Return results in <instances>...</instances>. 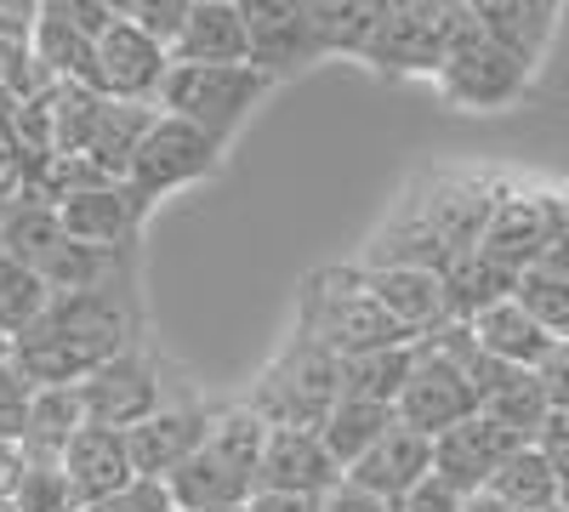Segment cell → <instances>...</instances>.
I'll return each mask as SVG.
<instances>
[{
    "instance_id": "cell-1",
    "label": "cell",
    "mask_w": 569,
    "mask_h": 512,
    "mask_svg": "<svg viewBox=\"0 0 569 512\" xmlns=\"http://www.w3.org/2000/svg\"><path fill=\"white\" fill-rule=\"evenodd\" d=\"M149 342L142 337L137 273H114L91 291H58L46 313L12 342V364L34 388H80L91 370H103L114 353Z\"/></svg>"
},
{
    "instance_id": "cell-2",
    "label": "cell",
    "mask_w": 569,
    "mask_h": 512,
    "mask_svg": "<svg viewBox=\"0 0 569 512\" xmlns=\"http://www.w3.org/2000/svg\"><path fill=\"white\" fill-rule=\"evenodd\" d=\"M467 29V0H370L359 58L382 80H433L450 40Z\"/></svg>"
},
{
    "instance_id": "cell-3",
    "label": "cell",
    "mask_w": 569,
    "mask_h": 512,
    "mask_svg": "<svg viewBox=\"0 0 569 512\" xmlns=\"http://www.w3.org/2000/svg\"><path fill=\"white\" fill-rule=\"evenodd\" d=\"M297 331L313 337L319 348H330L337 359L410 342L399 324L382 313V302L365 291V268L359 262H330V268L302 273V285H297Z\"/></svg>"
},
{
    "instance_id": "cell-4",
    "label": "cell",
    "mask_w": 569,
    "mask_h": 512,
    "mask_svg": "<svg viewBox=\"0 0 569 512\" xmlns=\"http://www.w3.org/2000/svg\"><path fill=\"white\" fill-rule=\"evenodd\" d=\"M262 444H268V422L246 404H222L217 428L206 433V444L182 461L166 479L182 512H206V506H246L257 495V468H262Z\"/></svg>"
},
{
    "instance_id": "cell-5",
    "label": "cell",
    "mask_w": 569,
    "mask_h": 512,
    "mask_svg": "<svg viewBox=\"0 0 569 512\" xmlns=\"http://www.w3.org/2000/svg\"><path fill=\"white\" fill-rule=\"evenodd\" d=\"M337 399H342V359L291 324L240 404L257 410L268 428H319Z\"/></svg>"
},
{
    "instance_id": "cell-6",
    "label": "cell",
    "mask_w": 569,
    "mask_h": 512,
    "mask_svg": "<svg viewBox=\"0 0 569 512\" xmlns=\"http://www.w3.org/2000/svg\"><path fill=\"white\" fill-rule=\"evenodd\" d=\"M0 245L12 257H23L46 285H52V297L58 291H91V285H103V279L131 268V257H109V251L80 245L63 228L58 205H40V200L0 205Z\"/></svg>"
},
{
    "instance_id": "cell-7",
    "label": "cell",
    "mask_w": 569,
    "mask_h": 512,
    "mask_svg": "<svg viewBox=\"0 0 569 512\" xmlns=\"http://www.w3.org/2000/svg\"><path fill=\"white\" fill-rule=\"evenodd\" d=\"M273 86L257 63H171L160 86V109L177 120H194L217 143H233L246 120L273 98Z\"/></svg>"
},
{
    "instance_id": "cell-8",
    "label": "cell",
    "mask_w": 569,
    "mask_h": 512,
    "mask_svg": "<svg viewBox=\"0 0 569 512\" xmlns=\"http://www.w3.org/2000/svg\"><path fill=\"white\" fill-rule=\"evenodd\" d=\"M536 74L541 69H530L525 58H512L507 46H496L479 23L467 18V29L450 40V52H445L439 74H433V91L461 114H507V109H518L536 91Z\"/></svg>"
},
{
    "instance_id": "cell-9",
    "label": "cell",
    "mask_w": 569,
    "mask_h": 512,
    "mask_svg": "<svg viewBox=\"0 0 569 512\" xmlns=\"http://www.w3.org/2000/svg\"><path fill=\"white\" fill-rule=\"evenodd\" d=\"M222 154H228V143H217L211 131H200L194 120H177V114L160 109L149 137H142L137 154H131L126 182L149 205H160L171 194H188V189H200V182H211L222 171Z\"/></svg>"
},
{
    "instance_id": "cell-10",
    "label": "cell",
    "mask_w": 569,
    "mask_h": 512,
    "mask_svg": "<svg viewBox=\"0 0 569 512\" xmlns=\"http://www.w3.org/2000/svg\"><path fill=\"white\" fill-rule=\"evenodd\" d=\"M80 399H86V422L98 428H142L154 410H166L177 393L166 382V364L154 353V342H137L126 353H114L103 370H91V377L80 382Z\"/></svg>"
},
{
    "instance_id": "cell-11",
    "label": "cell",
    "mask_w": 569,
    "mask_h": 512,
    "mask_svg": "<svg viewBox=\"0 0 569 512\" xmlns=\"http://www.w3.org/2000/svg\"><path fill=\"white\" fill-rule=\"evenodd\" d=\"M512 189V177L501 171H472V165H439V171H421L416 189L405 194L456 251H472L485 234L490 211L501 205V194Z\"/></svg>"
},
{
    "instance_id": "cell-12",
    "label": "cell",
    "mask_w": 569,
    "mask_h": 512,
    "mask_svg": "<svg viewBox=\"0 0 569 512\" xmlns=\"http://www.w3.org/2000/svg\"><path fill=\"white\" fill-rule=\"evenodd\" d=\"M393 410H399L405 428L439 439L456 422H467V415H479V388H472L467 364L456 353H445L433 337H427L416 348V370H410V382H405V393H399Z\"/></svg>"
},
{
    "instance_id": "cell-13",
    "label": "cell",
    "mask_w": 569,
    "mask_h": 512,
    "mask_svg": "<svg viewBox=\"0 0 569 512\" xmlns=\"http://www.w3.org/2000/svg\"><path fill=\"white\" fill-rule=\"evenodd\" d=\"M171 74V52L142 34L131 18L109 23L98 34V74H91V91H103L109 103H149L160 109V86Z\"/></svg>"
},
{
    "instance_id": "cell-14",
    "label": "cell",
    "mask_w": 569,
    "mask_h": 512,
    "mask_svg": "<svg viewBox=\"0 0 569 512\" xmlns=\"http://www.w3.org/2000/svg\"><path fill=\"white\" fill-rule=\"evenodd\" d=\"M217 415H222V404H211L200 393H177L142 428H131L126 444H131V461H137V479H171L182 461L206 444V433L217 428Z\"/></svg>"
},
{
    "instance_id": "cell-15",
    "label": "cell",
    "mask_w": 569,
    "mask_h": 512,
    "mask_svg": "<svg viewBox=\"0 0 569 512\" xmlns=\"http://www.w3.org/2000/svg\"><path fill=\"white\" fill-rule=\"evenodd\" d=\"M240 18L251 34V63L268 80H291V74L325 63L302 0H240Z\"/></svg>"
},
{
    "instance_id": "cell-16",
    "label": "cell",
    "mask_w": 569,
    "mask_h": 512,
    "mask_svg": "<svg viewBox=\"0 0 569 512\" xmlns=\"http://www.w3.org/2000/svg\"><path fill=\"white\" fill-rule=\"evenodd\" d=\"M342 461L325 450L319 428H268L262 468H257V495H330L342 490Z\"/></svg>"
},
{
    "instance_id": "cell-17",
    "label": "cell",
    "mask_w": 569,
    "mask_h": 512,
    "mask_svg": "<svg viewBox=\"0 0 569 512\" xmlns=\"http://www.w3.org/2000/svg\"><path fill=\"white\" fill-rule=\"evenodd\" d=\"M149 200H142L131 182H103V189H86L69 205H58L63 228L91 245V251H109V257H131L142 240V222H149Z\"/></svg>"
},
{
    "instance_id": "cell-18",
    "label": "cell",
    "mask_w": 569,
    "mask_h": 512,
    "mask_svg": "<svg viewBox=\"0 0 569 512\" xmlns=\"http://www.w3.org/2000/svg\"><path fill=\"white\" fill-rule=\"evenodd\" d=\"M525 444L518 433H507L501 422H490V415H467V422H456L450 433L433 439V479H445L456 495H479L490 490V479L501 473V461Z\"/></svg>"
},
{
    "instance_id": "cell-19",
    "label": "cell",
    "mask_w": 569,
    "mask_h": 512,
    "mask_svg": "<svg viewBox=\"0 0 569 512\" xmlns=\"http://www.w3.org/2000/svg\"><path fill=\"white\" fill-rule=\"evenodd\" d=\"M547 245H552L547 189H525V182H512V189L501 194V205L490 211V222H485L479 251L490 262H501L507 273H525V268L547 262Z\"/></svg>"
},
{
    "instance_id": "cell-20",
    "label": "cell",
    "mask_w": 569,
    "mask_h": 512,
    "mask_svg": "<svg viewBox=\"0 0 569 512\" xmlns=\"http://www.w3.org/2000/svg\"><path fill=\"white\" fill-rule=\"evenodd\" d=\"M421 479H433V439L416 433V428H405V422H393V428L348 468V484H353V490L388 501V506H393L399 495H410Z\"/></svg>"
},
{
    "instance_id": "cell-21",
    "label": "cell",
    "mask_w": 569,
    "mask_h": 512,
    "mask_svg": "<svg viewBox=\"0 0 569 512\" xmlns=\"http://www.w3.org/2000/svg\"><path fill=\"white\" fill-rule=\"evenodd\" d=\"M365 291L382 302V313L399 324L410 342H427L433 331H445V324H450L445 279L427 273V268H365Z\"/></svg>"
},
{
    "instance_id": "cell-22",
    "label": "cell",
    "mask_w": 569,
    "mask_h": 512,
    "mask_svg": "<svg viewBox=\"0 0 569 512\" xmlns=\"http://www.w3.org/2000/svg\"><path fill=\"white\" fill-rule=\"evenodd\" d=\"M558 12H563V0H467V18L496 46H507L512 58H525L530 69H541L552 52Z\"/></svg>"
},
{
    "instance_id": "cell-23",
    "label": "cell",
    "mask_w": 569,
    "mask_h": 512,
    "mask_svg": "<svg viewBox=\"0 0 569 512\" xmlns=\"http://www.w3.org/2000/svg\"><path fill=\"white\" fill-rule=\"evenodd\" d=\"M63 473H69L80 506H91V501H103V495L126 490V484L137 479V461H131V444H126L120 428L86 422V428L74 433L69 455H63Z\"/></svg>"
},
{
    "instance_id": "cell-24",
    "label": "cell",
    "mask_w": 569,
    "mask_h": 512,
    "mask_svg": "<svg viewBox=\"0 0 569 512\" xmlns=\"http://www.w3.org/2000/svg\"><path fill=\"white\" fill-rule=\"evenodd\" d=\"M80 428H86L80 388H34L29 428H23L18 450H23V461H34V468H63V455H69Z\"/></svg>"
},
{
    "instance_id": "cell-25",
    "label": "cell",
    "mask_w": 569,
    "mask_h": 512,
    "mask_svg": "<svg viewBox=\"0 0 569 512\" xmlns=\"http://www.w3.org/2000/svg\"><path fill=\"white\" fill-rule=\"evenodd\" d=\"M171 63H251V34L240 7H211V0H194L177 46H171Z\"/></svg>"
},
{
    "instance_id": "cell-26",
    "label": "cell",
    "mask_w": 569,
    "mask_h": 512,
    "mask_svg": "<svg viewBox=\"0 0 569 512\" xmlns=\"http://www.w3.org/2000/svg\"><path fill=\"white\" fill-rule=\"evenodd\" d=\"M467 331H472V342H479L490 359H501V364H525V370H536L541 353L552 348V337L541 331V324H536L525 308H518V297L485 308L479 319H467Z\"/></svg>"
},
{
    "instance_id": "cell-27",
    "label": "cell",
    "mask_w": 569,
    "mask_h": 512,
    "mask_svg": "<svg viewBox=\"0 0 569 512\" xmlns=\"http://www.w3.org/2000/svg\"><path fill=\"white\" fill-rule=\"evenodd\" d=\"M34 46V63L46 69V80H69V86H91V74H98V40H91L86 29H74L69 18H58L52 7L40 0V23L29 34Z\"/></svg>"
},
{
    "instance_id": "cell-28",
    "label": "cell",
    "mask_w": 569,
    "mask_h": 512,
    "mask_svg": "<svg viewBox=\"0 0 569 512\" xmlns=\"http://www.w3.org/2000/svg\"><path fill=\"white\" fill-rule=\"evenodd\" d=\"M439 279H445V308H450V319H456V324H467V319H479L485 308L507 302V297H512V285H518V273H507L501 262H490L479 245L461 251Z\"/></svg>"
},
{
    "instance_id": "cell-29",
    "label": "cell",
    "mask_w": 569,
    "mask_h": 512,
    "mask_svg": "<svg viewBox=\"0 0 569 512\" xmlns=\"http://www.w3.org/2000/svg\"><path fill=\"white\" fill-rule=\"evenodd\" d=\"M393 422H399L393 404H370V399H348V393H342L337 404H330V415L319 422V439H325V450L337 455L342 473H348L353 461H359L376 439H382Z\"/></svg>"
},
{
    "instance_id": "cell-30",
    "label": "cell",
    "mask_w": 569,
    "mask_h": 512,
    "mask_svg": "<svg viewBox=\"0 0 569 512\" xmlns=\"http://www.w3.org/2000/svg\"><path fill=\"white\" fill-rule=\"evenodd\" d=\"M416 348L421 342H393V348H370V353L342 359V393L370 399V404H399L410 370H416Z\"/></svg>"
},
{
    "instance_id": "cell-31",
    "label": "cell",
    "mask_w": 569,
    "mask_h": 512,
    "mask_svg": "<svg viewBox=\"0 0 569 512\" xmlns=\"http://www.w3.org/2000/svg\"><path fill=\"white\" fill-rule=\"evenodd\" d=\"M490 495H501V501L518 506V512H563L558 473H552V461L541 455V444H518V450L501 461V473L490 479Z\"/></svg>"
},
{
    "instance_id": "cell-32",
    "label": "cell",
    "mask_w": 569,
    "mask_h": 512,
    "mask_svg": "<svg viewBox=\"0 0 569 512\" xmlns=\"http://www.w3.org/2000/svg\"><path fill=\"white\" fill-rule=\"evenodd\" d=\"M154 114H160V109H149V103H103V114H98V131H91L86 154L98 160L109 177H120V182H126V171H131V154H137V143H142V137H149Z\"/></svg>"
},
{
    "instance_id": "cell-33",
    "label": "cell",
    "mask_w": 569,
    "mask_h": 512,
    "mask_svg": "<svg viewBox=\"0 0 569 512\" xmlns=\"http://www.w3.org/2000/svg\"><path fill=\"white\" fill-rule=\"evenodd\" d=\"M46 302H52V285L23 262V257H12L7 245H0V337H23L29 324L46 313Z\"/></svg>"
},
{
    "instance_id": "cell-34",
    "label": "cell",
    "mask_w": 569,
    "mask_h": 512,
    "mask_svg": "<svg viewBox=\"0 0 569 512\" xmlns=\"http://www.w3.org/2000/svg\"><path fill=\"white\" fill-rule=\"evenodd\" d=\"M512 297H518V308H525L552 342H569V273L563 268H552V262L525 268V273H518V285H512Z\"/></svg>"
},
{
    "instance_id": "cell-35",
    "label": "cell",
    "mask_w": 569,
    "mask_h": 512,
    "mask_svg": "<svg viewBox=\"0 0 569 512\" xmlns=\"http://www.w3.org/2000/svg\"><path fill=\"white\" fill-rule=\"evenodd\" d=\"M302 7H308V23L319 34L325 58H359L370 0H302Z\"/></svg>"
},
{
    "instance_id": "cell-36",
    "label": "cell",
    "mask_w": 569,
    "mask_h": 512,
    "mask_svg": "<svg viewBox=\"0 0 569 512\" xmlns=\"http://www.w3.org/2000/svg\"><path fill=\"white\" fill-rule=\"evenodd\" d=\"M12 506L18 512H80V495H74L63 468H34V461H23Z\"/></svg>"
},
{
    "instance_id": "cell-37",
    "label": "cell",
    "mask_w": 569,
    "mask_h": 512,
    "mask_svg": "<svg viewBox=\"0 0 569 512\" xmlns=\"http://www.w3.org/2000/svg\"><path fill=\"white\" fill-rule=\"evenodd\" d=\"M80 512H182V506H177V495H171L166 479H131L126 490L91 501V506H80Z\"/></svg>"
},
{
    "instance_id": "cell-38",
    "label": "cell",
    "mask_w": 569,
    "mask_h": 512,
    "mask_svg": "<svg viewBox=\"0 0 569 512\" xmlns=\"http://www.w3.org/2000/svg\"><path fill=\"white\" fill-rule=\"evenodd\" d=\"M29 404H34V382L7 359V364H0V439H7V444L23 439V428H29Z\"/></svg>"
},
{
    "instance_id": "cell-39",
    "label": "cell",
    "mask_w": 569,
    "mask_h": 512,
    "mask_svg": "<svg viewBox=\"0 0 569 512\" xmlns=\"http://www.w3.org/2000/svg\"><path fill=\"white\" fill-rule=\"evenodd\" d=\"M188 12H194V0H131V23L142 29V34H154L166 52L177 46V34H182V23H188Z\"/></svg>"
},
{
    "instance_id": "cell-40",
    "label": "cell",
    "mask_w": 569,
    "mask_h": 512,
    "mask_svg": "<svg viewBox=\"0 0 569 512\" xmlns=\"http://www.w3.org/2000/svg\"><path fill=\"white\" fill-rule=\"evenodd\" d=\"M541 455L552 461V473H558V495H563V512H569V410H552L547 415V428H541Z\"/></svg>"
},
{
    "instance_id": "cell-41",
    "label": "cell",
    "mask_w": 569,
    "mask_h": 512,
    "mask_svg": "<svg viewBox=\"0 0 569 512\" xmlns=\"http://www.w3.org/2000/svg\"><path fill=\"white\" fill-rule=\"evenodd\" d=\"M536 382H541V393H547L552 410H569V342H552V348L541 353Z\"/></svg>"
},
{
    "instance_id": "cell-42",
    "label": "cell",
    "mask_w": 569,
    "mask_h": 512,
    "mask_svg": "<svg viewBox=\"0 0 569 512\" xmlns=\"http://www.w3.org/2000/svg\"><path fill=\"white\" fill-rule=\"evenodd\" d=\"M461 501H467V495H456L445 479H421L410 495L393 501V512H461Z\"/></svg>"
},
{
    "instance_id": "cell-43",
    "label": "cell",
    "mask_w": 569,
    "mask_h": 512,
    "mask_svg": "<svg viewBox=\"0 0 569 512\" xmlns=\"http://www.w3.org/2000/svg\"><path fill=\"white\" fill-rule=\"evenodd\" d=\"M46 7H52L58 18H69L74 29H86L91 40H98V34H103L109 23H120V18H114V12L103 7V0H46Z\"/></svg>"
},
{
    "instance_id": "cell-44",
    "label": "cell",
    "mask_w": 569,
    "mask_h": 512,
    "mask_svg": "<svg viewBox=\"0 0 569 512\" xmlns=\"http://www.w3.org/2000/svg\"><path fill=\"white\" fill-rule=\"evenodd\" d=\"M40 23V0H0V40H29Z\"/></svg>"
},
{
    "instance_id": "cell-45",
    "label": "cell",
    "mask_w": 569,
    "mask_h": 512,
    "mask_svg": "<svg viewBox=\"0 0 569 512\" xmlns=\"http://www.w3.org/2000/svg\"><path fill=\"white\" fill-rule=\"evenodd\" d=\"M325 512H393L388 501H376V495H365V490H353L348 479H342V490H330L325 495Z\"/></svg>"
},
{
    "instance_id": "cell-46",
    "label": "cell",
    "mask_w": 569,
    "mask_h": 512,
    "mask_svg": "<svg viewBox=\"0 0 569 512\" xmlns=\"http://www.w3.org/2000/svg\"><path fill=\"white\" fill-rule=\"evenodd\" d=\"M246 506H251V512H325V501H319V495H268V490H262V495H251Z\"/></svg>"
},
{
    "instance_id": "cell-47",
    "label": "cell",
    "mask_w": 569,
    "mask_h": 512,
    "mask_svg": "<svg viewBox=\"0 0 569 512\" xmlns=\"http://www.w3.org/2000/svg\"><path fill=\"white\" fill-rule=\"evenodd\" d=\"M18 473H23V450L0 439V501H12V490H18Z\"/></svg>"
},
{
    "instance_id": "cell-48",
    "label": "cell",
    "mask_w": 569,
    "mask_h": 512,
    "mask_svg": "<svg viewBox=\"0 0 569 512\" xmlns=\"http://www.w3.org/2000/svg\"><path fill=\"white\" fill-rule=\"evenodd\" d=\"M461 512H518V506H507L501 495H490V490H479V495H467V501H461Z\"/></svg>"
},
{
    "instance_id": "cell-49",
    "label": "cell",
    "mask_w": 569,
    "mask_h": 512,
    "mask_svg": "<svg viewBox=\"0 0 569 512\" xmlns=\"http://www.w3.org/2000/svg\"><path fill=\"white\" fill-rule=\"evenodd\" d=\"M103 7H109L114 18H126V12H131V0H103Z\"/></svg>"
},
{
    "instance_id": "cell-50",
    "label": "cell",
    "mask_w": 569,
    "mask_h": 512,
    "mask_svg": "<svg viewBox=\"0 0 569 512\" xmlns=\"http://www.w3.org/2000/svg\"><path fill=\"white\" fill-rule=\"evenodd\" d=\"M12 359V337H0V364H7Z\"/></svg>"
},
{
    "instance_id": "cell-51",
    "label": "cell",
    "mask_w": 569,
    "mask_h": 512,
    "mask_svg": "<svg viewBox=\"0 0 569 512\" xmlns=\"http://www.w3.org/2000/svg\"><path fill=\"white\" fill-rule=\"evenodd\" d=\"M206 512H251V506H206Z\"/></svg>"
},
{
    "instance_id": "cell-52",
    "label": "cell",
    "mask_w": 569,
    "mask_h": 512,
    "mask_svg": "<svg viewBox=\"0 0 569 512\" xmlns=\"http://www.w3.org/2000/svg\"><path fill=\"white\" fill-rule=\"evenodd\" d=\"M211 7H240V0H211Z\"/></svg>"
},
{
    "instance_id": "cell-53",
    "label": "cell",
    "mask_w": 569,
    "mask_h": 512,
    "mask_svg": "<svg viewBox=\"0 0 569 512\" xmlns=\"http://www.w3.org/2000/svg\"><path fill=\"white\" fill-rule=\"evenodd\" d=\"M0 512H18V506H12V501H0Z\"/></svg>"
}]
</instances>
